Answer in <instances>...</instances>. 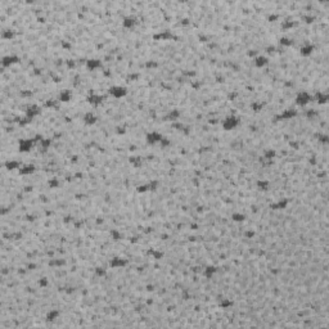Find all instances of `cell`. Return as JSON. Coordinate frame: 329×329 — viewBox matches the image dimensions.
Instances as JSON below:
<instances>
[{
	"instance_id": "1",
	"label": "cell",
	"mask_w": 329,
	"mask_h": 329,
	"mask_svg": "<svg viewBox=\"0 0 329 329\" xmlns=\"http://www.w3.org/2000/svg\"><path fill=\"white\" fill-rule=\"evenodd\" d=\"M111 91H112V95H116V96H118V98H120V96H122V95H125L126 93V89L125 88H115V89H111Z\"/></svg>"
}]
</instances>
